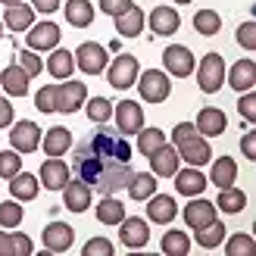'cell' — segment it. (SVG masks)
Segmentation results:
<instances>
[{
    "label": "cell",
    "mask_w": 256,
    "mask_h": 256,
    "mask_svg": "<svg viewBox=\"0 0 256 256\" xmlns=\"http://www.w3.org/2000/svg\"><path fill=\"white\" fill-rule=\"evenodd\" d=\"M84 112L94 125H106L112 119V104L106 97H91V100H84Z\"/></svg>",
    "instance_id": "cell-40"
},
{
    "label": "cell",
    "mask_w": 256,
    "mask_h": 256,
    "mask_svg": "<svg viewBox=\"0 0 256 256\" xmlns=\"http://www.w3.org/2000/svg\"><path fill=\"white\" fill-rule=\"evenodd\" d=\"M225 82L232 84L238 94L253 91V88H256V62L250 56L247 60H238L232 69H225Z\"/></svg>",
    "instance_id": "cell-21"
},
{
    "label": "cell",
    "mask_w": 256,
    "mask_h": 256,
    "mask_svg": "<svg viewBox=\"0 0 256 256\" xmlns=\"http://www.w3.org/2000/svg\"><path fill=\"white\" fill-rule=\"evenodd\" d=\"M197 134V128H194V122H178L175 128H172V144H182V140H188V138H194Z\"/></svg>",
    "instance_id": "cell-51"
},
{
    "label": "cell",
    "mask_w": 256,
    "mask_h": 256,
    "mask_svg": "<svg viewBox=\"0 0 256 256\" xmlns=\"http://www.w3.org/2000/svg\"><path fill=\"white\" fill-rule=\"evenodd\" d=\"M162 62H166V75H175V78H188V75L194 72V66H197V60H194V54H190V47H184V44L166 47Z\"/></svg>",
    "instance_id": "cell-12"
},
{
    "label": "cell",
    "mask_w": 256,
    "mask_h": 256,
    "mask_svg": "<svg viewBox=\"0 0 256 256\" xmlns=\"http://www.w3.org/2000/svg\"><path fill=\"white\" fill-rule=\"evenodd\" d=\"M125 219V206H122V200L116 194H106V197H100L97 203V222L100 225H119Z\"/></svg>",
    "instance_id": "cell-33"
},
{
    "label": "cell",
    "mask_w": 256,
    "mask_h": 256,
    "mask_svg": "<svg viewBox=\"0 0 256 256\" xmlns=\"http://www.w3.org/2000/svg\"><path fill=\"white\" fill-rule=\"evenodd\" d=\"M175 190H178V194H182V197H200L203 194V190H206V175H203L200 172V166H188V169H178L175 175Z\"/></svg>",
    "instance_id": "cell-18"
},
{
    "label": "cell",
    "mask_w": 256,
    "mask_h": 256,
    "mask_svg": "<svg viewBox=\"0 0 256 256\" xmlns=\"http://www.w3.org/2000/svg\"><path fill=\"white\" fill-rule=\"evenodd\" d=\"M32 253H34V240L28 234H22V232L12 234V256H32Z\"/></svg>",
    "instance_id": "cell-50"
},
{
    "label": "cell",
    "mask_w": 256,
    "mask_h": 256,
    "mask_svg": "<svg viewBox=\"0 0 256 256\" xmlns=\"http://www.w3.org/2000/svg\"><path fill=\"white\" fill-rule=\"evenodd\" d=\"M88 147H91V153H97L104 162H128L132 160V144L116 132H110V128H100V132L88 140Z\"/></svg>",
    "instance_id": "cell-1"
},
{
    "label": "cell",
    "mask_w": 256,
    "mask_h": 256,
    "mask_svg": "<svg viewBox=\"0 0 256 256\" xmlns=\"http://www.w3.org/2000/svg\"><path fill=\"white\" fill-rule=\"evenodd\" d=\"M132 175H134V169H132L128 162H106V166H104V172H100V178L94 182L91 190H97L100 197H106V194H119V190L128 188Z\"/></svg>",
    "instance_id": "cell-3"
},
{
    "label": "cell",
    "mask_w": 256,
    "mask_h": 256,
    "mask_svg": "<svg viewBox=\"0 0 256 256\" xmlns=\"http://www.w3.org/2000/svg\"><path fill=\"white\" fill-rule=\"evenodd\" d=\"M238 112L244 116L247 122H256V94L253 91H244L238 100Z\"/></svg>",
    "instance_id": "cell-48"
},
{
    "label": "cell",
    "mask_w": 256,
    "mask_h": 256,
    "mask_svg": "<svg viewBox=\"0 0 256 256\" xmlns=\"http://www.w3.org/2000/svg\"><path fill=\"white\" fill-rule=\"evenodd\" d=\"M10 147L16 153H34L41 147V128H38L32 119H19L16 125H10Z\"/></svg>",
    "instance_id": "cell-7"
},
{
    "label": "cell",
    "mask_w": 256,
    "mask_h": 256,
    "mask_svg": "<svg viewBox=\"0 0 256 256\" xmlns=\"http://www.w3.org/2000/svg\"><path fill=\"white\" fill-rule=\"evenodd\" d=\"M172 4H178V6H184V4H190V0H172Z\"/></svg>",
    "instance_id": "cell-57"
},
{
    "label": "cell",
    "mask_w": 256,
    "mask_h": 256,
    "mask_svg": "<svg viewBox=\"0 0 256 256\" xmlns=\"http://www.w3.org/2000/svg\"><path fill=\"white\" fill-rule=\"evenodd\" d=\"M190 203L184 206V222L190 225V232H200V228H206L210 222H216V203L203 200V197H188Z\"/></svg>",
    "instance_id": "cell-19"
},
{
    "label": "cell",
    "mask_w": 256,
    "mask_h": 256,
    "mask_svg": "<svg viewBox=\"0 0 256 256\" xmlns=\"http://www.w3.org/2000/svg\"><path fill=\"white\" fill-rule=\"evenodd\" d=\"M147 160H150V169H153V175H156V178H172L178 169H182V156H178L175 144H162V147H156Z\"/></svg>",
    "instance_id": "cell-17"
},
{
    "label": "cell",
    "mask_w": 256,
    "mask_h": 256,
    "mask_svg": "<svg viewBox=\"0 0 256 256\" xmlns=\"http://www.w3.org/2000/svg\"><path fill=\"white\" fill-rule=\"evenodd\" d=\"M16 172H22V153H16V150L10 147V150L0 153V178H6V182H10Z\"/></svg>",
    "instance_id": "cell-43"
},
{
    "label": "cell",
    "mask_w": 256,
    "mask_h": 256,
    "mask_svg": "<svg viewBox=\"0 0 256 256\" xmlns=\"http://www.w3.org/2000/svg\"><path fill=\"white\" fill-rule=\"evenodd\" d=\"M225 234H228V228L216 219V222H210L206 228H200V232H194V240L203 247V250H216V247H222V240H225Z\"/></svg>",
    "instance_id": "cell-36"
},
{
    "label": "cell",
    "mask_w": 256,
    "mask_h": 256,
    "mask_svg": "<svg viewBox=\"0 0 256 256\" xmlns=\"http://www.w3.org/2000/svg\"><path fill=\"white\" fill-rule=\"evenodd\" d=\"M44 69L54 75L56 82H66V78H72V72H75V56L69 54V50H62V47H54L50 56H47V62H44Z\"/></svg>",
    "instance_id": "cell-27"
},
{
    "label": "cell",
    "mask_w": 256,
    "mask_h": 256,
    "mask_svg": "<svg viewBox=\"0 0 256 256\" xmlns=\"http://www.w3.org/2000/svg\"><path fill=\"white\" fill-rule=\"evenodd\" d=\"M138 72H140L138 56H132V54H119L116 60L106 62V82H110V88H116V91H128V88L134 84Z\"/></svg>",
    "instance_id": "cell-5"
},
{
    "label": "cell",
    "mask_w": 256,
    "mask_h": 256,
    "mask_svg": "<svg viewBox=\"0 0 256 256\" xmlns=\"http://www.w3.org/2000/svg\"><path fill=\"white\" fill-rule=\"evenodd\" d=\"M91 184H84L82 178H69L66 184H62V203H66L69 212H84L91 206Z\"/></svg>",
    "instance_id": "cell-20"
},
{
    "label": "cell",
    "mask_w": 256,
    "mask_h": 256,
    "mask_svg": "<svg viewBox=\"0 0 256 256\" xmlns=\"http://www.w3.org/2000/svg\"><path fill=\"white\" fill-rule=\"evenodd\" d=\"M194 28L203 38H212V34H219V28H222V16L216 10H197L194 12Z\"/></svg>",
    "instance_id": "cell-37"
},
{
    "label": "cell",
    "mask_w": 256,
    "mask_h": 256,
    "mask_svg": "<svg viewBox=\"0 0 256 256\" xmlns=\"http://www.w3.org/2000/svg\"><path fill=\"white\" fill-rule=\"evenodd\" d=\"M147 25H150V32H153V34L169 38V34H175L178 28H182V16H178V10H175V6H156V10L150 12Z\"/></svg>",
    "instance_id": "cell-22"
},
{
    "label": "cell",
    "mask_w": 256,
    "mask_h": 256,
    "mask_svg": "<svg viewBox=\"0 0 256 256\" xmlns=\"http://www.w3.org/2000/svg\"><path fill=\"white\" fill-rule=\"evenodd\" d=\"M104 166H106V162L100 160L97 153H91L88 140L75 147V175H78L84 184H91V188H94V182L100 178V172H104Z\"/></svg>",
    "instance_id": "cell-13"
},
{
    "label": "cell",
    "mask_w": 256,
    "mask_h": 256,
    "mask_svg": "<svg viewBox=\"0 0 256 256\" xmlns=\"http://www.w3.org/2000/svg\"><path fill=\"white\" fill-rule=\"evenodd\" d=\"M97 6L106 12V16H122V12L128 10V6H134V0H97Z\"/></svg>",
    "instance_id": "cell-49"
},
{
    "label": "cell",
    "mask_w": 256,
    "mask_h": 256,
    "mask_svg": "<svg viewBox=\"0 0 256 256\" xmlns=\"http://www.w3.org/2000/svg\"><path fill=\"white\" fill-rule=\"evenodd\" d=\"M4 6H16V4H22V0H0Z\"/></svg>",
    "instance_id": "cell-56"
},
{
    "label": "cell",
    "mask_w": 256,
    "mask_h": 256,
    "mask_svg": "<svg viewBox=\"0 0 256 256\" xmlns=\"http://www.w3.org/2000/svg\"><path fill=\"white\" fill-rule=\"evenodd\" d=\"M222 244H225V256H253V250H256L253 234H244V232H238L232 238L225 234Z\"/></svg>",
    "instance_id": "cell-38"
},
{
    "label": "cell",
    "mask_w": 256,
    "mask_h": 256,
    "mask_svg": "<svg viewBox=\"0 0 256 256\" xmlns=\"http://www.w3.org/2000/svg\"><path fill=\"white\" fill-rule=\"evenodd\" d=\"M82 256H112V240H106V238H91L82 247Z\"/></svg>",
    "instance_id": "cell-47"
},
{
    "label": "cell",
    "mask_w": 256,
    "mask_h": 256,
    "mask_svg": "<svg viewBox=\"0 0 256 256\" xmlns=\"http://www.w3.org/2000/svg\"><path fill=\"white\" fill-rule=\"evenodd\" d=\"M178 216V206L169 194H150L147 197V219L156 222V225H169Z\"/></svg>",
    "instance_id": "cell-25"
},
{
    "label": "cell",
    "mask_w": 256,
    "mask_h": 256,
    "mask_svg": "<svg viewBox=\"0 0 256 256\" xmlns=\"http://www.w3.org/2000/svg\"><path fill=\"white\" fill-rule=\"evenodd\" d=\"M38 188H41V182H38V175H32V172H16L10 178V194H12V200H19V203L34 200Z\"/></svg>",
    "instance_id": "cell-28"
},
{
    "label": "cell",
    "mask_w": 256,
    "mask_h": 256,
    "mask_svg": "<svg viewBox=\"0 0 256 256\" xmlns=\"http://www.w3.org/2000/svg\"><path fill=\"white\" fill-rule=\"evenodd\" d=\"M16 62H19L22 69H25V75H28V78H34V75H41V69H44L41 56H38L34 50H28V47H25V50H19V54H16Z\"/></svg>",
    "instance_id": "cell-44"
},
{
    "label": "cell",
    "mask_w": 256,
    "mask_h": 256,
    "mask_svg": "<svg viewBox=\"0 0 256 256\" xmlns=\"http://www.w3.org/2000/svg\"><path fill=\"white\" fill-rule=\"evenodd\" d=\"M197 69V84H200V91L203 94H216L219 88L225 84V60H222V54H206L200 60V66H194Z\"/></svg>",
    "instance_id": "cell-4"
},
{
    "label": "cell",
    "mask_w": 256,
    "mask_h": 256,
    "mask_svg": "<svg viewBox=\"0 0 256 256\" xmlns=\"http://www.w3.org/2000/svg\"><path fill=\"white\" fill-rule=\"evenodd\" d=\"M41 147H44L47 156H66V150L72 147V132H69V128H62V125L47 128L44 138H41Z\"/></svg>",
    "instance_id": "cell-26"
},
{
    "label": "cell",
    "mask_w": 256,
    "mask_h": 256,
    "mask_svg": "<svg viewBox=\"0 0 256 256\" xmlns=\"http://www.w3.org/2000/svg\"><path fill=\"white\" fill-rule=\"evenodd\" d=\"M0 256H12V234L0 232Z\"/></svg>",
    "instance_id": "cell-55"
},
{
    "label": "cell",
    "mask_w": 256,
    "mask_h": 256,
    "mask_svg": "<svg viewBox=\"0 0 256 256\" xmlns=\"http://www.w3.org/2000/svg\"><path fill=\"white\" fill-rule=\"evenodd\" d=\"M234 38H238V44L244 47V50H256V22L250 19V22H240L238 25V32H234Z\"/></svg>",
    "instance_id": "cell-46"
},
{
    "label": "cell",
    "mask_w": 256,
    "mask_h": 256,
    "mask_svg": "<svg viewBox=\"0 0 256 256\" xmlns=\"http://www.w3.org/2000/svg\"><path fill=\"white\" fill-rule=\"evenodd\" d=\"M41 240H44V250L47 253H66L75 244V228L66 225V222H50L41 232Z\"/></svg>",
    "instance_id": "cell-14"
},
{
    "label": "cell",
    "mask_w": 256,
    "mask_h": 256,
    "mask_svg": "<svg viewBox=\"0 0 256 256\" xmlns=\"http://www.w3.org/2000/svg\"><path fill=\"white\" fill-rule=\"evenodd\" d=\"M166 144V132L162 128H140L138 132V150H140V156H150L156 147Z\"/></svg>",
    "instance_id": "cell-41"
},
{
    "label": "cell",
    "mask_w": 256,
    "mask_h": 256,
    "mask_svg": "<svg viewBox=\"0 0 256 256\" xmlns=\"http://www.w3.org/2000/svg\"><path fill=\"white\" fill-rule=\"evenodd\" d=\"M247 206V194L240 188H222L219 190V200H216V210H222V212H228V216H234V212H240Z\"/></svg>",
    "instance_id": "cell-35"
},
{
    "label": "cell",
    "mask_w": 256,
    "mask_h": 256,
    "mask_svg": "<svg viewBox=\"0 0 256 256\" xmlns=\"http://www.w3.org/2000/svg\"><path fill=\"white\" fill-rule=\"evenodd\" d=\"M175 150H178V156H182V162H188V166H206L212 160L210 138H203V134H194V138L182 140V144H175Z\"/></svg>",
    "instance_id": "cell-16"
},
{
    "label": "cell",
    "mask_w": 256,
    "mask_h": 256,
    "mask_svg": "<svg viewBox=\"0 0 256 256\" xmlns=\"http://www.w3.org/2000/svg\"><path fill=\"white\" fill-rule=\"evenodd\" d=\"M162 253L166 256H188L190 253V238L184 232H166L162 234Z\"/></svg>",
    "instance_id": "cell-39"
},
{
    "label": "cell",
    "mask_w": 256,
    "mask_h": 256,
    "mask_svg": "<svg viewBox=\"0 0 256 256\" xmlns=\"http://www.w3.org/2000/svg\"><path fill=\"white\" fill-rule=\"evenodd\" d=\"M240 153H244L247 160H256V132H247L240 138Z\"/></svg>",
    "instance_id": "cell-52"
},
{
    "label": "cell",
    "mask_w": 256,
    "mask_h": 256,
    "mask_svg": "<svg viewBox=\"0 0 256 256\" xmlns=\"http://www.w3.org/2000/svg\"><path fill=\"white\" fill-rule=\"evenodd\" d=\"M60 25L56 22H34L28 32H25V44L34 54H44V50H54L60 47Z\"/></svg>",
    "instance_id": "cell-9"
},
{
    "label": "cell",
    "mask_w": 256,
    "mask_h": 256,
    "mask_svg": "<svg viewBox=\"0 0 256 256\" xmlns=\"http://www.w3.org/2000/svg\"><path fill=\"white\" fill-rule=\"evenodd\" d=\"M34 12H56L62 6V0H32Z\"/></svg>",
    "instance_id": "cell-54"
},
{
    "label": "cell",
    "mask_w": 256,
    "mask_h": 256,
    "mask_svg": "<svg viewBox=\"0 0 256 256\" xmlns=\"http://www.w3.org/2000/svg\"><path fill=\"white\" fill-rule=\"evenodd\" d=\"M12 125V104L6 97H0V128H10Z\"/></svg>",
    "instance_id": "cell-53"
},
{
    "label": "cell",
    "mask_w": 256,
    "mask_h": 256,
    "mask_svg": "<svg viewBox=\"0 0 256 256\" xmlns=\"http://www.w3.org/2000/svg\"><path fill=\"white\" fill-rule=\"evenodd\" d=\"M28 75H25V69L19 66V62H10V66L0 72V91H6L10 97H25L28 94Z\"/></svg>",
    "instance_id": "cell-24"
},
{
    "label": "cell",
    "mask_w": 256,
    "mask_h": 256,
    "mask_svg": "<svg viewBox=\"0 0 256 256\" xmlns=\"http://www.w3.org/2000/svg\"><path fill=\"white\" fill-rule=\"evenodd\" d=\"M84 100H88V88H84V82H72V78H66V82H60L56 84V112H75V110H82L84 106Z\"/></svg>",
    "instance_id": "cell-10"
},
{
    "label": "cell",
    "mask_w": 256,
    "mask_h": 256,
    "mask_svg": "<svg viewBox=\"0 0 256 256\" xmlns=\"http://www.w3.org/2000/svg\"><path fill=\"white\" fill-rule=\"evenodd\" d=\"M125 190H128V197L138 200V203L147 200L150 194H156V175H153V172H134Z\"/></svg>",
    "instance_id": "cell-34"
},
{
    "label": "cell",
    "mask_w": 256,
    "mask_h": 256,
    "mask_svg": "<svg viewBox=\"0 0 256 256\" xmlns=\"http://www.w3.org/2000/svg\"><path fill=\"white\" fill-rule=\"evenodd\" d=\"M119 240H122V247H128V250L147 247V240H150L147 219H140V216H125V219L119 222Z\"/></svg>",
    "instance_id": "cell-11"
},
{
    "label": "cell",
    "mask_w": 256,
    "mask_h": 256,
    "mask_svg": "<svg viewBox=\"0 0 256 256\" xmlns=\"http://www.w3.org/2000/svg\"><path fill=\"white\" fill-rule=\"evenodd\" d=\"M138 75L140 78H134V84H138L144 104H162L172 94V82L166 75V69H147V72H138Z\"/></svg>",
    "instance_id": "cell-2"
},
{
    "label": "cell",
    "mask_w": 256,
    "mask_h": 256,
    "mask_svg": "<svg viewBox=\"0 0 256 256\" xmlns=\"http://www.w3.org/2000/svg\"><path fill=\"white\" fill-rule=\"evenodd\" d=\"M206 182L216 184L219 190H222V188H232V184L238 182V162H234V156H219V160H216Z\"/></svg>",
    "instance_id": "cell-30"
},
{
    "label": "cell",
    "mask_w": 256,
    "mask_h": 256,
    "mask_svg": "<svg viewBox=\"0 0 256 256\" xmlns=\"http://www.w3.org/2000/svg\"><path fill=\"white\" fill-rule=\"evenodd\" d=\"M56 84H44L41 91L34 94V106L41 110V112H56Z\"/></svg>",
    "instance_id": "cell-45"
},
{
    "label": "cell",
    "mask_w": 256,
    "mask_h": 256,
    "mask_svg": "<svg viewBox=\"0 0 256 256\" xmlns=\"http://www.w3.org/2000/svg\"><path fill=\"white\" fill-rule=\"evenodd\" d=\"M0 41H4V22H0Z\"/></svg>",
    "instance_id": "cell-58"
},
{
    "label": "cell",
    "mask_w": 256,
    "mask_h": 256,
    "mask_svg": "<svg viewBox=\"0 0 256 256\" xmlns=\"http://www.w3.org/2000/svg\"><path fill=\"white\" fill-rule=\"evenodd\" d=\"M72 56H75V66H78L84 75H104L106 72V62H110L106 47L97 44V41H84Z\"/></svg>",
    "instance_id": "cell-6"
},
{
    "label": "cell",
    "mask_w": 256,
    "mask_h": 256,
    "mask_svg": "<svg viewBox=\"0 0 256 256\" xmlns=\"http://www.w3.org/2000/svg\"><path fill=\"white\" fill-rule=\"evenodd\" d=\"M144 25H147V16L140 12V6H128L122 16H116V32L122 38H138L144 32Z\"/></svg>",
    "instance_id": "cell-31"
},
{
    "label": "cell",
    "mask_w": 256,
    "mask_h": 256,
    "mask_svg": "<svg viewBox=\"0 0 256 256\" xmlns=\"http://www.w3.org/2000/svg\"><path fill=\"white\" fill-rule=\"evenodd\" d=\"M69 178H72V169L66 166V160L47 156V160L41 162V175H38L41 188H47V190H62V184H66Z\"/></svg>",
    "instance_id": "cell-15"
},
{
    "label": "cell",
    "mask_w": 256,
    "mask_h": 256,
    "mask_svg": "<svg viewBox=\"0 0 256 256\" xmlns=\"http://www.w3.org/2000/svg\"><path fill=\"white\" fill-rule=\"evenodd\" d=\"M22 206H19V200H4L0 203V228H19L22 225Z\"/></svg>",
    "instance_id": "cell-42"
},
{
    "label": "cell",
    "mask_w": 256,
    "mask_h": 256,
    "mask_svg": "<svg viewBox=\"0 0 256 256\" xmlns=\"http://www.w3.org/2000/svg\"><path fill=\"white\" fill-rule=\"evenodd\" d=\"M66 22L72 28H88V25L94 22V6L91 0H66Z\"/></svg>",
    "instance_id": "cell-32"
},
{
    "label": "cell",
    "mask_w": 256,
    "mask_h": 256,
    "mask_svg": "<svg viewBox=\"0 0 256 256\" xmlns=\"http://www.w3.org/2000/svg\"><path fill=\"white\" fill-rule=\"evenodd\" d=\"M194 128H197V134H203V138H219L228 128V116H225L222 110H216V106H203L197 112Z\"/></svg>",
    "instance_id": "cell-23"
},
{
    "label": "cell",
    "mask_w": 256,
    "mask_h": 256,
    "mask_svg": "<svg viewBox=\"0 0 256 256\" xmlns=\"http://www.w3.org/2000/svg\"><path fill=\"white\" fill-rule=\"evenodd\" d=\"M112 116H116V128L119 134L128 138V134H138L144 128V110H140L138 100H122V104L112 106Z\"/></svg>",
    "instance_id": "cell-8"
},
{
    "label": "cell",
    "mask_w": 256,
    "mask_h": 256,
    "mask_svg": "<svg viewBox=\"0 0 256 256\" xmlns=\"http://www.w3.org/2000/svg\"><path fill=\"white\" fill-rule=\"evenodd\" d=\"M0 22H4V28H10V32H28L34 25V6H28V4L6 6V12H4Z\"/></svg>",
    "instance_id": "cell-29"
}]
</instances>
